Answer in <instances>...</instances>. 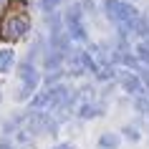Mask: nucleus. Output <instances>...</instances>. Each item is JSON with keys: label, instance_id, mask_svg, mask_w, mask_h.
I'll return each mask as SVG.
<instances>
[{"label": "nucleus", "instance_id": "obj_8", "mask_svg": "<svg viewBox=\"0 0 149 149\" xmlns=\"http://www.w3.org/2000/svg\"><path fill=\"white\" fill-rule=\"evenodd\" d=\"M116 144H119L116 134H101V139H99V147L101 149H116Z\"/></svg>", "mask_w": 149, "mask_h": 149}, {"label": "nucleus", "instance_id": "obj_6", "mask_svg": "<svg viewBox=\"0 0 149 149\" xmlns=\"http://www.w3.org/2000/svg\"><path fill=\"white\" fill-rule=\"evenodd\" d=\"M99 114H104V106H99L94 99H88V101H76V116L94 119V116H99Z\"/></svg>", "mask_w": 149, "mask_h": 149}, {"label": "nucleus", "instance_id": "obj_10", "mask_svg": "<svg viewBox=\"0 0 149 149\" xmlns=\"http://www.w3.org/2000/svg\"><path fill=\"white\" fill-rule=\"evenodd\" d=\"M58 5H61V0H40V8L46 10V13H53Z\"/></svg>", "mask_w": 149, "mask_h": 149}, {"label": "nucleus", "instance_id": "obj_12", "mask_svg": "<svg viewBox=\"0 0 149 149\" xmlns=\"http://www.w3.org/2000/svg\"><path fill=\"white\" fill-rule=\"evenodd\" d=\"M0 149H18V147H13V144H8V141H3V144H0Z\"/></svg>", "mask_w": 149, "mask_h": 149}, {"label": "nucleus", "instance_id": "obj_5", "mask_svg": "<svg viewBox=\"0 0 149 149\" xmlns=\"http://www.w3.org/2000/svg\"><path fill=\"white\" fill-rule=\"evenodd\" d=\"M119 81H121V88H124L126 94H132V96H144L147 94V88H144V84H141L139 73L121 71V73H119Z\"/></svg>", "mask_w": 149, "mask_h": 149}, {"label": "nucleus", "instance_id": "obj_1", "mask_svg": "<svg viewBox=\"0 0 149 149\" xmlns=\"http://www.w3.org/2000/svg\"><path fill=\"white\" fill-rule=\"evenodd\" d=\"M104 10H106V18L111 23L119 25V36L126 38L129 33H134V23L139 20V10L129 5V3H121V0H106L104 3Z\"/></svg>", "mask_w": 149, "mask_h": 149}, {"label": "nucleus", "instance_id": "obj_2", "mask_svg": "<svg viewBox=\"0 0 149 149\" xmlns=\"http://www.w3.org/2000/svg\"><path fill=\"white\" fill-rule=\"evenodd\" d=\"M36 86H38V73H36V68H33L31 61L20 63V88H18V101H28L31 99V94L36 91Z\"/></svg>", "mask_w": 149, "mask_h": 149}, {"label": "nucleus", "instance_id": "obj_7", "mask_svg": "<svg viewBox=\"0 0 149 149\" xmlns=\"http://www.w3.org/2000/svg\"><path fill=\"white\" fill-rule=\"evenodd\" d=\"M13 61H15V53L10 48H0V73H8L13 68Z\"/></svg>", "mask_w": 149, "mask_h": 149}, {"label": "nucleus", "instance_id": "obj_4", "mask_svg": "<svg viewBox=\"0 0 149 149\" xmlns=\"http://www.w3.org/2000/svg\"><path fill=\"white\" fill-rule=\"evenodd\" d=\"M66 31H68L71 40L86 43V25H84V18H81V13H79V5H73V8L66 13Z\"/></svg>", "mask_w": 149, "mask_h": 149}, {"label": "nucleus", "instance_id": "obj_13", "mask_svg": "<svg viewBox=\"0 0 149 149\" xmlns=\"http://www.w3.org/2000/svg\"><path fill=\"white\" fill-rule=\"evenodd\" d=\"M53 149H73L71 144H58V147H53Z\"/></svg>", "mask_w": 149, "mask_h": 149}, {"label": "nucleus", "instance_id": "obj_3", "mask_svg": "<svg viewBox=\"0 0 149 149\" xmlns=\"http://www.w3.org/2000/svg\"><path fill=\"white\" fill-rule=\"evenodd\" d=\"M28 31H31V20H28L25 15H13V18H8V20L3 23L0 36L8 38V40H20Z\"/></svg>", "mask_w": 149, "mask_h": 149}, {"label": "nucleus", "instance_id": "obj_11", "mask_svg": "<svg viewBox=\"0 0 149 149\" xmlns=\"http://www.w3.org/2000/svg\"><path fill=\"white\" fill-rule=\"evenodd\" d=\"M124 134H126V139H132V141H136V139H139V132H136V129H132V126H126V129H124Z\"/></svg>", "mask_w": 149, "mask_h": 149}, {"label": "nucleus", "instance_id": "obj_9", "mask_svg": "<svg viewBox=\"0 0 149 149\" xmlns=\"http://www.w3.org/2000/svg\"><path fill=\"white\" fill-rule=\"evenodd\" d=\"M136 58H139L144 66H149V40H141V43H136Z\"/></svg>", "mask_w": 149, "mask_h": 149}]
</instances>
